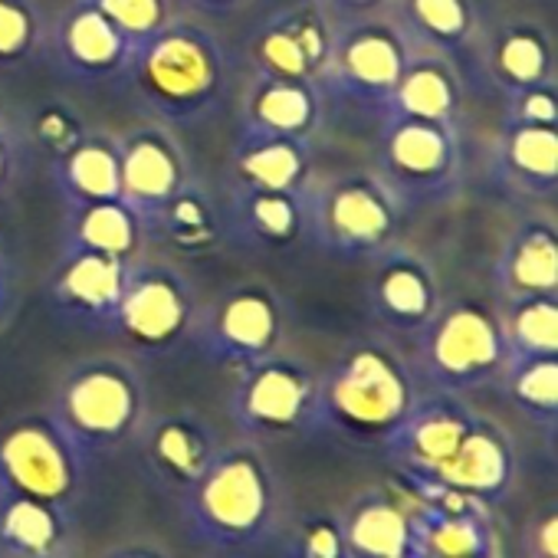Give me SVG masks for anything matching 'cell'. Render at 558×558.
Masks as SVG:
<instances>
[{"instance_id": "1", "label": "cell", "mask_w": 558, "mask_h": 558, "mask_svg": "<svg viewBox=\"0 0 558 558\" xmlns=\"http://www.w3.org/2000/svg\"><path fill=\"white\" fill-rule=\"evenodd\" d=\"M191 545L246 558L272 548L287 525V486L253 440L223 444L210 470L174 502Z\"/></svg>"}, {"instance_id": "2", "label": "cell", "mask_w": 558, "mask_h": 558, "mask_svg": "<svg viewBox=\"0 0 558 558\" xmlns=\"http://www.w3.org/2000/svg\"><path fill=\"white\" fill-rule=\"evenodd\" d=\"M233 80L230 47L204 24L171 17L132 50L122 86L132 102L168 129H191L217 116Z\"/></svg>"}, {"instance_id": "3", "label": "cell", "mask_w": 558, "mask_h": 558, "mask_svg": "<svg viewBox=\"0 0 558 558\" xmlns=\"http://www.w3.org/2000/svg\"><path fill=\"white\" fill-rule=\"evenodd\" d=\"M421 385L404 355L378 339L352 342L319 372L316 434L355 447H385L414 408Z\"/></svg>"}, {"instance_id": "4", "label": "cell", "mask_w": 558, "mask_h": 558, "mask_svg": "<svg viewBox=\"0 0 558 558\" xmlns=\"http://www.w3.org/2000/svg\"><path fill=\"white\" fill-rule=\"evenodd\" d=\"M47 414L93 466L135 440L148 417V381L125 355H93L60 375Z\"/></svg>"}, {"instance_id": "5", "label": "cell", "mask_w": 558, "mask_h": 558, "mask_svg": "<svg viewBox=\"0 0 558 558\" xmlns=\"http://www.w3.org/2000/svg\"><path fill=\"white\" fill-rule=\"evenodd\" d=\"M306 227L303 236L336 259H375L398 246L404 207L381 184L378 174L349 171L306 184L303 191Z\"/></svg>"}, {"instance_id": "6", "label": "cell", "mask_w": 558, "mask_h": 558, "mask_svg": "<svg viewBox=\"0 0 558 558\" xmlns=\"http://www.w3.org/2000/svg\"><path fill=\"white\" fill-rule=\"evenodd\" d=\"M411 342V372L421 391L470 395L496 385L509 362L499 316L480 300L440 303L437 316Z\"/></svg>"}, {"instance_id": "7", "label": "cell", "mask_w": 558, "mask_h": 558, "mask_svg": "<svg viewBox=\"0 0 558 558\" xmlns=\"http://www.w3.org/2000/svg\"><path fill=\"white\" fill-rule=\"evenodd\" d=\"M319 372L296 355L272 352L236 372L230 421L253 444H283L316 434Z\"/></svg>"}, {"instance_id": "8", "label": "cell", "mask_w": 558, "mask_h": 558, "mask_svg": "<svg viewBox=\"0 0 558 558\" xmlns=\"http://www.w3.org/2000/svg\"><path fill=\"white\" fill-rule=\"evenodd\" d=\"M197 310V290L178 266L138 256L129 263L125 290L106 336L142 359H165L191 342Z\"/></svg>"}, {"instance_id": "9", "label": "cell", "mask_w": 558, "mask_h": 558, "mask_svg": "<svg viewBox=\"0 0 558 558\" xmlns=\"http://www.w3.org/2000/svg\"><path fill=\"white\" fill-rule=\"evenodd\" d=\"M89 463L47 411L0 427V496H27L76 519Z\"/></svg>"}, {"instance_id": "10", "label": "cell", "mask_w": 558, "mask_h": 558, "mask_svg": "<svg viewBox=\"0 0 558 558\" xmlns=\"http://www.w3.org/2000/svg\"><path fill=\"white\" fill-rule=\"evenodd\" d=\"M375 174L404 210L450 201L463 181L460 132L434 122L385 116L375 148Z\"/></svg>"}, {"instance_id": "11", "label": "cell", "mask_w": 558, "mask_h": 558, "mask_svg": "<svg viewBox=\"0 0 558 558\" xmlns=\"http://www.w3.org/2000/svg\"><path fill=\"white\" fill-rule=\"evenodd\" d=\"M287 332V306L266 283H233L201 303L191 345L217 368H246L279 352Z\"/></svg>"}, {"instance_id": "12", "label": "cell", "mask_w": 558, "mask_h": 558, "mask_svg": "<svg viewBox=\"0 0 558 558\" xmlns=\"http://www.w3.org/2000/svg\"><path fill=\"white\" fill-rule=\"evenodd\" d=\"M414 50L417 47L395 24L391 14L342 21L336 24L332 57L323 89L385 119L391 93L404 66L411 63Z\"/></svg>"}, {"instance_id": "13", "label": "cell", "mask_w": 558, "mask_h": 558, "mask_svg": "<svg viewBox=\"0 0 558 558\" xmlns=\"http://www.w3.org/2000/svg\"><path fill=\"white\" fill-rule=\"evenodd\" d=\"M332 37L336 21L319 0H296L250 27L243 40V60L253 76L323 86L332 57Z\"/></svg>"}, {"instance_id": "14", "label": "cell", "mask_w": 558, "mask_h": 558, "mask_svg": "<svg viewBox=\"0 0 558 558\" xmlns=\"http://www.w3.org/2000/svg\"><path fill=\"white\" fill-rule=\"evenodd\" d=\"M395 480L411 496L417 558H502V542L486 502L434 483Z\"/></svg>"}, {"instance_id": "15", "label": "cell", "mask_w": 558, "mask_h": 558, "mask_svg": "<svg viewBox=\"0 0 558 558\" xmlns=\"http://www.w3.org/2000/svg\"><path fill=\"white\" fill-rule=\"evenodd\" d=\"M132 444L145 480L174 502L210 470L223 447L214 424L197 411L148 414Z\"/></svg>"}, {"instance_id": "16", "label": "cell", "mask_w": 558, "mask_h": 558, "mask_svg": "<svg viewBox=\"0 0 558 558\" xmlns=\"http://www.w3.org/2000/svg\"><path fill=\"white\" fill-rule=\"evenodd\" d=\"M480 411L463 395L421 391L401 427L385 440L381 453L404 480H434L473 430Z\"/></svg>"}, {"instance_id": "17", "label": "cell", "mask_w": 558, "mask_h": 558, "mask_svg": "<svg viewBox=\"0 0 558 558\" xmlns=\"http://www.w3.org/2000/svg\"><path fill=\"white\" fill-rule=\"evenodd\" d=\"M119 142V181L122 201L145 220H158V214L174 201V194L194 178L184 145L168 125H142L116 135Z\"/></svg>"}, {"instance_id": "18", "label": "cell", "mask_w": 558, "mask_h": 558, "mask_svg": "<svg viewBox=\"0 0 558 558\" xmlns=\"http://www.w3.org/2000/svg\"><path fill=\"white\" fill-rule=\"evenodd\" d=\"M372 263L375 266L365 283L368 316L385 332L414 339L440 310V279L434 266L401 243L385 250Z\"/></svg>"}, {"instance_id": "19", "label": "cell", "mask_w": 558, "mask_h": 558, "mask_svg": "<svg viewBox=\"0 0 558 558\" xmlns=\"http://www.w3.org/2000/svg\"><path fill=\"white\" fill-rule=\"evenodd\" d=\"M47 53L63 76L86 86L119 83L132 60L129 40L106 21L93 0H73L50 24Z\"/></svg>"}, {"instance_id": "20", "label": "cell", "mask_w": 558, "mask_h": 558, "mask_svg": "<svg viewBox=\"0 0 558 558\" xmlns=\"http://www.w3.org/2000/svg\"><path fill=\"white\" fill-rule=\"evenodd\" d=\"M125 272L129 263L116 256L63 250V259L50 276L47 303L60 316V323L106 336L125 290Z\"/></svg>"}, {"instance_id": "21", "label": "cell", "mask_w": 558, "mask_h": 558, "mask_svg": "<svg viewBox=\"0 0 558 558\" xmlns=\"http://www.w3.org/2000/svg\"><path fill=\"white\" fill-rule=\"evenodd\" d=\"M515 470H519V457H515L512 437L496 421L480 414L473 430L460 444V450L450 457V463L434 480H417V483H434V486L473 496L486 506H496L499 499L509 496L515 483Z\"/></svg>"}, {"instance_id": "22", "label": "cell", "mask_w": 558, "mask_h": 558, "mask_svg": "<svg viewBox=\"0 0 558 558\" xmlns=\"http://www.w3.org/2000/svg\"><path fill=\"white\" fill-rule=\"evenodd\" d=\"M493 290L499 303L558 296V230L548 217L515 223L493 263Z\"/></svg>"}, {"instance_id": "23", "label": "cell", "mask_w": 558, "mask_h": 558, "mask_svg": "<svg viewBox=\"0 0 558 558\" xmlns=\"http://www.w3.org/2000/svg\"><path fill=\"white\" fill-rule=\"evenodd\" d=\"M339 519L349 558H417L414 509L398 480L395 486L365 489Z\"/></svg>"}, {"instance_id": "24", "label": "cell", "mask_w": 558, "mask_h": 558, "mask_svg": "<svg viewBox=\"0 0 558 558\" xmlns=\"http://www.w3.org/2000/svg\"><path fill=\"white\" fill-rule=\"evenodd\" d=\"M323 96L316 83L250 76L236 109V132L313 138L323 122Z\"/></svg>"}, {"instance_id": "25", "label": "cell", "mask_w": 558, "mask_h": 558, "mask_svg": "<svg viewBox=\"0 0 558 558\" xmlns=\"http://www.w3.org/2000/svg\"><path fill=\"white\" fill-rule=\"evenodd\" d=\"M388 14L417 50L450 66L476 57L483 37L480 0H391Z\"/></svg>"}, {"instance_id": "26", "label": "cell", "mask_w": 558, "mask_h": 558, "mask_svg": "<svg viewBox=\"0 0 558 558\" xmlns=\"http://www.w3.org/2000/svg\"><path fill=\"white\" fill-rule=\"evenodd\" d=\"M223 214V240L240 243L246 250H283L303 240L306 210L303 194L287 191H259L233 184L227 201L220 204Z\"/></svg>"}, {"instance_id": "27", "label": "cell", "mask_w": 558, "mask_h": 558, "mask_svg": "<svg viewBox=\"0 0 558 558\" xmlns=\"http://www.w3.org/2000/svg\"><path fill=\"white\" fill-rule=\"evenodd\" d=\"M476 60L489 83L502 93H522L542 83H555V47L542 24L506 21L480 37Z\"/></svg>"}, {"instance_id": "28", "label": "cell", "mask_w": 558, "mask_h": 558, "mask_svg": "<svg viewBox=\"0 0 558 558\" xmlns=\"http://www.w3.org/2000/svg\"><path fill=\"white\" fill-rule=\"evenodd\" d=\"M496 184L522 201H551L558 187V129L506 125L493 148Z\"/></svg>"}, {"instance_id": "29", "label": "cell", "mask_w": 558, "mask_h": 558, "mask_svg": "<svg viewBox=\"0 0 558 558\" xmlns=\"http://www.w3.org/2000/svg\"><path fill=\"white\" fill-rule=\"evenodd\" d=\"M310 171H313L310 138L236 132V142L230 148V184L303 194L310 184Z\"/></svg>"}, {"instance_id": "30", "label": "cell", "mask_w": 558, "mask_h": 558, "mask_svg": "<svg viewBox=\"0 0 558 558\" xmlns=\"http://www.w3.org/2000/svg\"><path fill=\"white\" fill-rule=\"evenodd\" d=\"M50 181L66 204V210L116 201L122 194L119 181V142L109 132H89L60 158L50 161Z\"/></svg>"}, {"instance_id": "31", "label": "cell", "mask_w": 558, "mask_h": 558, "mask_svg": "<svg viewBox=\"0 0 558 558\" xmlns=\"http://www.w3.org/2000/svg\"><path fill=\"white\" fill-rule=\"evenodd\" d=\"M460 109H463V96L457 83V66H450L447 60L434 53L414 50L411 63L404 66L391 93L385 116L434 122V125L460 132Z\"/></svg>"}, {"instance_id": "32", "label": "cell", "mask_w": 558, "mask_h": 558, "mask_svg": "<svg viewBox=\"0 0 558 558\" xmlns=\"http://www.w3.org/2000/svg\"><path fill=\"white\" fill-rule=\"evenodd\" d=\"M148 240L145 220L122 201H99L76 210H66L63 250H86L116 256L122 263H135Z\"/></svg>"}, {"instance_id": "33", "label": "cell", "mask_w": 558, "mask_h": 558, "mask_svg": "<svg viewBox=\"0 0 558 558\" xmlns=\"http://www.w3.org/2000/svg\"><path fill=\"white\" fill-rule=\"evenodd\" d=\"M76 519L27 499L0 496V555L4 558H66Z\"/></svg>"}, {"instance_id": "34", "label": "cell", "mask_w": 558, "mask_h": 558, "mask_svg": "<svg viewBox=\"0 0 558 558\" xmlns=\"http://www.w3.org/2000/svg\"><path fill=\"white\" fill-rule=\"evenodd\" d=\"M161 236L168 246L187 256H204L223 243V214L217 197L194 178L174 194V201L158 214L148 236Z\"/></svg>"}, {"instance_id": "35", "label": "cell", "mask_w": 558, "mask_h": 558, "mask_svg": "<svg viewBox=\"0 0 558 558\" xmlns=\"http://www.w3.org/2000/svg\"><path fill=\"white\" fill-rule=\"evenodd\" d=\"M506 401L535 427L555 430L558 421V355L548 359H509L499 375Z\"/></svg>"}, {"instance_id": "36", "label": "cell", "mask_w": 558, "mask_h": 558, "mask_svg": "<svg viewBox=\"0 0 558 558\" xmlns=\"http://www.w3.org/2000/svg\"><path fill=\"white\" fill-rule=\"evenodd\" d=\"M496 316L509 359L558 355V296L499 303Z\"/></svg>"}, {"instance_id": "37", "label": "cell", "mask_w": 558, "mask_h": 558, "mask_svg": "<svg viewBox=\"0 0 558 558\" xmlns=\"http://www.w3.org/2000/svg\"><path fill=\"white\" fill-rule=\"evenodd\" d=\"M47 17L37 0H0V70H21L47 53Z\"/></svg>"}, {"instance_id": "38", "label": "cell", "mask_w": 558, "mask_h": 558, "mask_svg": "<svg viewBox=\"0 0 558 558\" xmlns=\"http://www.w3.org/2000/svg\"><path fill=\"white\" fill-rule=\"evenodd\" d=\"M276 548L279 558H349L342 519L336 512H306L296 522L287 519Z\"/></svg>"}, {"instance_id": "39", "label": "cell", "mask_w": 558, "mask_h": 558, "mask_svg": "<svg viewBox=\"0 0 558 558\" xmlns=\"http://www.w3.org/2000/svg\"><path fill=\"white\" fill-rule=\"evenodd\" d=\"M93 4L129 40L132 50L151 40L174 17V0H93Z\"/></svg>"}, {"instance_id": "40", "label": "cell", "mask_w": 558, "mask_h": 558, "mask_svg": "<svg viewBox=\"0 0 558 558\" xmlns=\"http://www.w3.org/2000/svg\"><path fill=\"white\" fill-rule=\"evenodd\" d=\"M83 135H86V125H83V119L66 102H47V106H40V112L31 122V138H34V145L50 161L60 158V155H66Z\"/></svg>"}, {"instance_id": "41", "label": "cell", "mask_w": 558, "mask_h": 558, "mask_svg": "<svg viewBox=\"0 0 558 558\" xmlns=\"http://www.w3.org/2000/svg\"><path fill=\"white\" fill-rule=\"evenodd\" d=\"M502 122L506 125H555L558 129V86L542 83V86L506 96Z\"/></svg>"}, {"instance_id": "42", "label": "cell", "mask_w": 558, "mask_h": 558, "mask_svg": "<svg viewBox=\"0 0 558 558\" xmlns=\"http://www.w3.org/2000/svg\"><path fill=\"white\" fill-rule=\"evenodd\" d=\"M24 135L8 122L0 125V207L8 204L11 191L17 187L21 181V171H24Z\"/></svg>"}, {"instance_id": "43", "label": "cell", "mask_w": 558, "mask_h": 558, "mask_svg": "<svg viewBox=\"0 0 558 558\" xmlns=\"http://www.w3.org/2000/svg\"><path fill=\"white\" fill-rule=\"evenodd\" d=\"M326 14L342 24V21H359V17H378L391 11V0H319Z\"/></svg>"}, {"instance_id": "44", "label": "cell", "mask_w": 558, "mask_h": 558, "mask_svg": "<svg viewBox=\"0 0 558 558\" xmlns=\"http://www.w3.org/2000/svg\"><path fill=\"white\" fill-rule=\"evenodd\" d=\"M14 306H17V272H14L11 256L0 246V329L8 326Z\"/></svg>"}, {"instance_id": "45", "label": "cell", "mask_w": 558, "mask_h": 558, "mask_svg": "<svg viewBox=\"0 0 558 558\" xmlns=\"http://www.w3.org/2000/svg\"><path fill=\"white\" fill-rule=\"evenodd\" d=\"M555 512H542L538 525H532V551L535 558H558V542H555Z\"/></svg>"}, {"instance_id": "46", "label": "cell", "mask_w": 558, "mask_h": 558, "mask_svg": "<svg viewBox=\"0 0 558 558\" xmlns=\"http://www.w3.org/2000/svg\"><path fill=\"white\" fill-rule=\"evenodd\" d=\"M184 4L207 17H233L250 4V0H184Z\"/></svg>"}, {"instance_id": "47", "label": "cell", "mask_w": 558, "mask_h": 558, "mask_svg": "<svg viewBox=\"0 0 558 558\" xmlns=\"http://www.w3.org/2000/svg\"><path fill=\"white\" fill-rule=\"evenodd\" d=\"M99 558H174V555H168L165 548L148 545V542H129V545H116V548L102 551Z\"/></svg>"}, {"instance_id": "48", "label": "cell", "mask_w": 558, "mask_h": 558, "mask_svg": "<svg viewBox=\"0 0 558 558\" xmlns=\"http://www.w3.org/2000/svg\"><path fill=\"white\" fill-rule=\"evenodd\" d=\"M11 119H8V109H4V99H0V125H8Z\"/></svg>"}]
</instances>
